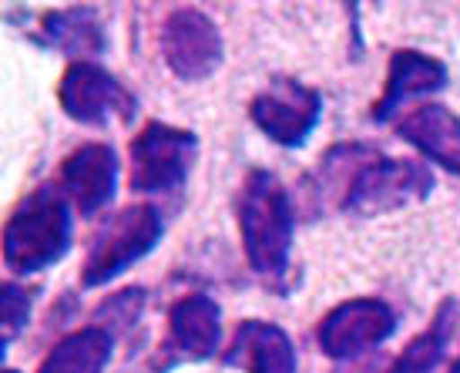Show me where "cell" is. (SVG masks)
<instances>
[{
  "label": "cell",
  "instance_id": "obj_1",
  "mask_svg": "<svg viewBox=\"0 0 460 373\" xmlns=\"http://www.w3.org/2000/svg\"><path fill=\"white\" fill-rule=\"evenodd\" d=\"M239 216V235L249 266L269 280L279 283L289 270L296 235V209L289 199V189L269 168H252L245 175L235 202Z\"/></svg>",
  "mask_w": 460,
  "mask_h": 373
},
{
  "label": "cell",
  "instance_id": "obj_2",
  "mask_svg": "<svg viewBox=\"0 0 460 373\" xmlns=\"http://www.w3.org/2000/svg\"><path fill=\"white\" fill-rule=\"evenodd\" d=\"M71 202L58 182H44L4 222V266L13 276H34L58 266L71 253Z\"/></svg>",
  "mask_w": 460,
  "mask_h": 373
},
{
  "label": "cell",
  "instance_id": "obj_3",
  "mask_svg": "<svg viewBox=\"0 0 460 373\" xmlns=\"http://www.w3.org/2000/svg\"><path fill=\"white\" fill-rule=\"evenodd\" d=\"M162 235H165V222L155 206L118 209L91 239L88 256L81 262V286L84 289L108 286L148 256L162 243Z\"/></svg>",
  "mask_w": 460,
  "mask_h": 373
},
{
  "label": "cell",
  "instance_id": "obj_4",
  "mask_svg": "<svg viewBox=\"0 0 460 373\" xmlns=\"http://www.w3.org/2000/svg\"><path fill=\"white\" fill-rule=\"evenodd\" d=\"M434 172L420 158H390V155H373L353 175L340 209L349 216H386L396 209L417 206L434 192Z\"/></svg>",
  "mask_w": 460,
  "mask_h": 373
},
{
  "label": "cell",
  "instance_id": "obj_5",
  "mask_svg": "<svg viewBox=\"0 0 460 373\" xmlns=\"http://www.w3.org/2000/svg\"><path fill=\"white\" fill-rule=\"evenodd\" d=\"M128 185L138 195L179 192L199 155V135L168 121H148L128 145Z\"/></svg>",
  "mask_w": 460,
  "mask_h": 373
},
{
  "label": "cell",
  "instance_id": "obj_6",
  "mask_svg": "<svg viewBox=\"0 0 460 373\" xmlns=\"http://www.w3.org/2000/svg\"><path fill=\"white\" fill-rule=\"evenodd\" d=\"M58 102L65 115L77 125L104 129L111 121H135L138 98L115 75H108L94 61H71L58 84Z\"/></svg>",
  "mask_w": 460,
  "mask_h": 373
},
{
  "label": "cell",
  "instance_id": "obj_7",
  "mask_svg": "<svg viewBox=\"0 0 460 373\" xmlns=\"http://www.w3.org/2000/svg\"><path fill=\"white\" fill-rule=\"evenodd\" d=\"M249 118L282 148H303L323 118V94L296 77H272L249 104Z\"/></svg>",
  "mask_w": 460,
  "mask_h": 373
},
{
  "label": "cell",
  "instance_id": "obj_8",
  "mask_svg": "<svg viewBox=\"0 0 460 373\" xmlns=\"http://www.w3.org/2000/svg\"><path fill=\"white\" fill-rule=\"evenodd\" d=\"M396 333V313L376 297H357L332 306L316 326V343L330 360H359Z\"/></svg>",
  "mask_w": 460,
  "mask_h": 373
},
{
  "label": "cell",
  "instance_id": "obj_9",
  "mask_svg": "<svg viewBox=\"0 0 460 373\" xmlns=\"http://www.w3.org/2000/svg\"><path fill=\"white\" fill-rule=\"evenodd\" d=\"M162 54L172 75L181 81H205L222 67L226 44L218 24L199 7H172L162 24Z\"/></svg>",
  "mask_w": 460,
  "mask_h": 373
},
{
  "label": "cell",
  "instance_id": "obj_10",
  "mask_svg": "<svg viewBox=\"0 0 460 373\" xmlns=\"http://www.w3.org/2000/svg\"><path fill=\"white\" fill-rule=\"evenodd\" d=\"M58 185L67 195V202L84 216L94 219L98 212L115 202L118 192V155L108 142H84L61 162Z\"/></svg>",
  "mask_w": 460,
  "mask_h": 373
},
{
  "label": "cell",
  "instance_id": "obj_11",
  "mask_svg": "<svg viewBox=\"0 0 460 373\" xmlns=\"http://www.w3.org/2000/svg\"><path fill=\"white\" fill-rule=\"evenodd\" d=\"M444 88H447V65H444V61H437V58L417 51V48H400V51H394V58H390L384 94L376 98L370 118L384 125V121H390L407 102L437 94V91H444Z\"/></svg>",
  "mask_w": 460,
  "mask_h": 373
},
{
  "label": "cell",
  "instance_id": "obj_12",
  "mask_svg": "<svg viewBox=\"0 0 460 373\" xmlns=\"http://www.w3.org/2000/svg\"><path fill=\"white\" fill-rule=\"evenodd\" d=\"M165 347L175 360H208L222 347V309L208 293H189L168 309Z\"/></svg>",
  "mask_w": 460,
  "mask_h": 373
},
{
  "label": "cell",
  "instance_id": "obj_13",
  "mask_svg": "<svg viewBox=\"0 0 460 373\" xmlns=\"http://www.w3.org/2000/svg\"><path fill=\"white\" fill-rule=\"evenodd\" d=\"M222 360L243 373H296V347L289 333L266 320H243Z\"/></svg>",
  "mask_w": 460,
  "mask_h": 373
},
{
  "label": "cell",
  "instance_id": "obj_14",
  "mask_svg": "<svg viewBox=\"0 0 460 373\" xmlns=\"http://www.w3.org/2000/svg\"><path fill=\"white\" fill-rule=\"evenodd\" d=\"M396 135L434 165L460 175V115H454L447 104L430 102L413 108L396 121Z\"/></svg>",
  "mask_w": 460,
  "mask_h": 373
},
{
  "label": "cell",
  "instance_id": "obj_15",
  "mask_svg": "<svg viewBox=\"0 0 460 373\" xmlns=\"http://www.w3.org/2000/svg\"><path fill=\"white\" fill-rule=\"evenodd\" d=\"M44 40L77 61H91L108 51V34L94 7H61L44 17Z\"/></svg>",
  "mask_w": 460,
  "mask_h": 373
},
{
  "label": "cell",
  "instance_id": "obj_16",
  "mask_svg": "<svg viewBox=\"0 0 460 373\" xmlns=\"http://www.w3.org/2000/svg\"><path fill=\"white\" fill-rule=\"evenodd\" d=\"M111 350H115V333L91 323L58 340L51 353L40 360L38 373H104Z\"/></svg>",
  "mask_w": 460,
  "mask_h": 373
},
{
  "label": "cell",
  "instance_id": "obj_17",
  "mask_svg": "<svg viewBox=\"0 0 460 373\" xmlns=\"http://www.w3.org/2000/svg\"><path fill=\"white\" fill-rule=\"evenodd\" d=\"M457 299H444L437 306L430 326L410 340L403 353L390 363V373H430L437 363L444 360V353L450 347V336H454V326H457Z\"/></svg>",
  "mask_w": 460,
  "mask_h": 373
},
{
  "label": "cell",
  "instance_id": "obj_18",
  "mask_svg": "<svg viewBox=\"0 0 460 373\" xmlns=\"http://www.w3.org/2000/svg\"><path fill=\"white\" fill-rule=\"evenodd\" d=\"M31 306H34V289L17 286V283H11V280L0 286V333H4V353H7V347L27 330Z\"/></svg>",
  "mask_w": 460,
  "mask_h": 373
},
{
  "label": "cell",
  "instance_id": "obj_19",
  "mask_svg": "<svg viewBox=\"0 0 460 373\" xmlns=\"http://www.w3.org/2000/svg\"><path fill=\"white\" fill-rule=\"evenodd\" d=\"M141 309H145V289L135 286V289L111 293L102 306L94 309V320H98V326H104V330H111L118 336L121 330H128L131 323H138Z\"/></svg>",
  "mask_w": 460,
  "mask_h": 373
},
{
  "label": "cell",
  "instance_id": "obj_20",
  "mask_svg": "<svg viewBox=\"0 0 460 373\" xmlns=\"http://www.w3.org/2000/svg\"><path fill=\"white\" fill-rule=\"evenodd\" d=\"M353 367H346V370H336V373H390V363H376V360H349Z\"/></svg>",
  "mask_w": 460,
  "mask_h": 373
},
{
  "label": "cell",
  "instance_id": "obj_21",
  "mask_svg": "<svg viewBox=\"0 0 460 373\" xmlns=\"http://www.w3.org/2000/svg\"><path fill=\"white\" fill-rule=\"evenodd\" d=\"M447 373H460V360L457 363H450V370Z\"/></svg>",
  "mask_w": 460,
  "mask_h": 373
},
{
  "label": "cell",
  "instance_id": "obj_22",
  "mask_svg": "<svg viewBox=\"0 0 460 373\" xmlns=\"http://www.w3.org/2000/svg\"><path fill=\"white\" fill-rule=\"evenodd\" d=\"M4 373H17V370H11V367H7V370H4Z\"/></svg>",
  "mask_w": 460,
  "mask_h": 373
}]
</instances>
